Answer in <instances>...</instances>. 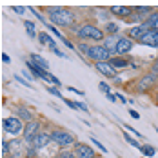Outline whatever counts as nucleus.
Returning a JSON list of instances; mask_svg holds the SVG:
<instances>
[{"instance_id": "obj_36", "label": "nucleus", "mask_w": 158, "mask_h": 158, "mask_svg": "<svg viewBox=\"0 0 158 158\" xmlns=\"http://www.w3.org/2000/svg\"><path fill=\"white\" fill-rule=\"evenodd\" d=\"M126 131H127V133H133L135 136H142V135H140V133H138L135 127H131V126H126Z\"/></svg>"}, {"instance_id": "obj_25", "label": "nucleus", "mask_w": 158, "mask_h": 158, "mask_svg": "<svg viewBox=\"0 0 158 158\" xmlns=\"http://www.w3.org/2000/svg\"><path fill=\"white\" fill-rule=\"evenodd\" d=\"M9 153H11V145H9V142H7L6 138H4V140H2V156L6 158Z\"/></svg>"}, {"instance_id": "obj_37", "label": "nucleus", "mask_w": 158, "mask_h": 158, "mask_svg": "<svg viewBox=\"0 0 158 158\" xmlns=\"http://www.w3.org/2000/svg\"><path fill=\"white\" fill-rule=\"evenodd\" d=\"M77 106H78V109H80V111H84V113H87V111H89V107H87L84 102H77Z\"/></svg>"}, {"instance_id": "obj_7", "label": "nucleus", "mask_w": 158, "mask_h": 158, "mask_svg": "<svg viewBox=\"0 0 158 158\" xmlns=\"http://www.w3.org/2000/svg\"><path fill=\"white\" fill-rule=\"evenodd\" d=\"M73 153H75L77 158H96V151H93L91 145L82 142H77L73 145Z\"/></svg>"}, {"instance_id": "obj_21", "label": "nucleus", "mask_w": 158, "mask_h": 158, "mask_svg": "<svg viewBox=\"0 0 158 158\" xmlns=\"http://www.w3.org/2000/svg\"><path fill=\"white\" fill-rule=\"evenodd\" d=\"M133 11H135V13H138V15H142L143 18L155 13V9H153L151 6H135V7H133ZM145 20H147V18H145Z\"/></svg>"}, {"instance_id": "obj_42", "label": "nucleus", "mask_w": 158, "mask_h": 158, "mask_svg": "<svg viewBox=\"0 0 158 158\" xmlns=\"http://www.w3.org/2000/svg\"><path fill=\"white\" fill-rule=\"evenodd\" d=\"M22 75H24L27 80H35V78H33V73H26V69H24V73H22Z\"/></svg>"}, {"instance_id": "obj_22", "label": "nucleus", "mask_w": 158, "mask_h": 158, "mask_svg": "<svg viewBox=\"0 0 158 158\" xmlns=\"http://www.w3.org/2000/svg\"><path fill=\"white\" fill-rule=\"evenodd\" d=\"M140 151H142V156L143 158H155V155H156L158 149H155V147H153V145H149V143H145V145L140 147Z\"/></svg>"}, {"instance_id": "obj_35", "label": "nucleus", "mask_w": 158, "mask_h": 158, "mask_svg": "<svg viewBox=\"0 0 158 158\" xmlns=\"http://www.w3.org/2000/svg\"><path fill=\"white\" fill-rule=\"evenodd\" d=\"M11 9H13L15 13H18V15H24V13H26V9L20 7V6H11Z\"/></svg>"}, {"instance_id": "obj_18", "label": "nucleus", "mask_w": 158, "mask_h": 158, "mask_svg": "<svg viewBox=\"0 0 158 158\" xmlns=\"http://www.w3.org/2000/svg\"><path fill=\"white\" fill-rule=\"evenodd\" d=\"M15 113H16V116H18L22 122H26V124L31 122V120H35V118H33V113L27 109V107H15Z\"/></svg>"}, {"instance_id": "obj_10", "label": "nucleus", "mask_w": 158, "mask_h": 158, "mask_svg": "<svg viewBox=\"0 0 158 158\" xmlns=\"http://www.w3.org/2000/svg\"><path fill=\"white\" fill-rule=\"evenodd\" d=\"M138 44L158 49V29H149V31H145L143 36H142V40H140Z\"/></svg>"}, {"instance_id": "obj_41", "label": "nucleus", "mask_w": 158, "mask_h": 158, "mask_svg": "<svg viewBox=\"0 0 158 158\" xmlns=\"http://www.w3.org/2000/svg\"><path fill=\"white\" fill-rule=\"evenodd\" d=\"M129 114H131V116H133V118H135V120H138V118H140V114H138V113H136V111H129Z\"/></svg>"}, {"instance_id": "obj_28", "label": "nucleus", "mask_w": 158, "mask_h": 158, "mask_svg": "<svg viewBox=\"0 0 158 158\" xmlns=\"http://www.w3.org/2000/svg\"><path fill=\"white\" fill-rule=\"evenodd\" d=\"M91 142L95 143L96 147H98V151H100V153H107V149H106V145H102V143L98 142V140H96L95 136H91Z\"/></svg>"}, {"instance_id": "obj_44", "label": "nucleus", "mask_w": 158, "mask_h": 158, "mask_svg": "<svg viewBox=\"0 0 158 158\" xmlns=\"http://www.w3.org/2000/svg\"><path fill=\"white\" fill-rule=\"evenodd\" d=\"M24 158H27V156H24Z\"/></svg>"}, {"instance_id": "obj_40", "label": "nucleus", "mask_w": 158, "mask_h": 158, "mask_svg": "<svg viewBox=\"0 0 158 158\" xmlns=\"http://www.w3.org/2000/svg\"><path fill=\"white\" fill-rule=\"evenodd\" d=\"M2 62H4V64H9V62H11L9 55H6V53H4V55H2Z\"/></svg>"}, {"instance_id": "obj_6", "label": "nucleus", "mask_w": 158, "mask_h": 158, "mask_svg": "<svg viewBox=\"0 0 158 158\" xmlns=\"http://www.w3.org/2000/svg\"><path fill=\"white\" fill-rule=\"evenodd\" d=\"M38 133H40V122H38V120H31V122H27V124H26V127H24L22 140L29 145V143L33 142V138H35Z\"/></svg>"}, {"instance_id": "obj_29", "label": "nucleus", "mask_w": 158, "mask_h": 158, "mask_svg": "<svg viewBox=\"0 0 158 158\" xmlns=\"http://www.w3.org/2000/svg\"><path fill=\"white\" fill-rule=\"evenodd\" d=\"M55 158H77V156H75V153H73V151H60V155H58V156H55Z\"/></svg>"}, {"instance_id": "obj_34", "label": "nucleus", "mask_w": 158, "mask_h": 158, "mask_svg": "<svg viewBox=\"0 0 158 158\" xmlns=\"http://www.w3.org/2000/svg\"><path fill=\"white\" fill-rule=\"evenodd\" d=\"M64 102L71 107V109H78V106H77V102H73V100H69V98H64Z\"/></svg>"}, {"instance_id": "obj_12", "label": "nucleus", "mask_w": 158, "mask_h": 158, "mask_svg": "<svg viewBox=\"0 0 158 158\" xmlns=\"http://www.w3.org/2000/svg\"><path fill=\"white\" fill-rule=\"evenodd\" d=\"M145 31H149V27L145 26V22H142V24H138V26L129 27V29H127V36H129L131 40H135V42H140Z\"/></svg>"}, {"instance_id": "obj_1", "label": "nucleus", "mask_w": 158, "mask_h": 158, "mask_svg": "<svg viewBox=\"0 0 158 158\" xmlns=\"http://www.w3.org/2000/svg\"><path fill=\"white\" fill-rule=\"evenodd\" d=\"M49 24L60 26V27H69L75 22V13L67 7H49L48 9Z\"/></svg>"}, {"instance_id": "obj_20", "label": "nucleus", "mask_w": 158, "mask_h": 158, "mask_svg": "<svg viewBox=\"0 0 158 158\" xmlns=\"http://www.w3.org/2000/svg\"><path fill=\"white\" fill-rule=\"evenodd\" d=\"M29 60H31V62H35L38 67H42V69L49 71V62L44 58V56H40L38 53H31V55H29Z\"/></svg>"}, {"instance_id": "obj_9", "label": "nucleus", "mask_w": 158, "mask_h": 158, "mask_svg": "<svg viewBox=\"0 0 158 158\" xmlns=\"http://www.w3.org/2000/svg\"><path fill=\"white\" fill-rule=\"evenodd\" d=\"M51 142V133H46V131H40L35 138H33V142L29 143V147H33V149H42V147H46L48 143Z\"/></svg>"}, {"instance_id": "obj_17", "label": "nucleus", "mask_w": 158, "mask_h": 158, "mask_svg": "<svg viewBox=\"0 0 158 158\" xmlns=\"http://www.w3.org/2000/svg\"><path fill=\"white\" fill-rule=\"evenodd\" d=\"M38 42H40V46H48L51 51H56L58 49V46H56V42L51 38V35L46 31H40L38 33Z\"/></svg>"}, {"instance_id": "obj_8", "label": "nucleus", "mask_w": 158, "mask_h": 158, "mask_svg": "<svg viewBox=\"0 0 158 158\" xmlns=\"http://www.w3.org/2000/svg\"><path fill=\"white\" fill-rule=\"evenodd\" d=\"M135 48V40H131L129 36H120L118 46H116V56H127Z\"/></svg>"}, {"instance_id": "obj_32", "label": "nucleus", "mask_w": 158, "mask_h": 158, "mask_svg": "<svg viewBox=\"0 0 158 158\" xmlns=\"http://www.w3.org/2000/svg\"><path fill=\"white\" fill-rule=\"evenodd\" d=\"M98 89H100V91H104L106 95H107V93H111V87L106 84V82H98Z\"/></svg>"}, {"instance_id": "obj_43", "label": "nucleus", "mask_w": 158, "mask_h": 158, "mask_svg": "<svg viewBox=\"0 0 158 158\" xmlns=\"http://www.w3.org/2000/svg\"><path fill=\"white\" fill-rule=\"evenodd\" d=\"M118 100H120V102H124V104H127V100H126L122 95H118Z\"/></svg>"}, {"instance_id": "obj_33", "label": "nucleus", "mask_w": 158, "mask_h": 158, "mask_svg": "<svg viewBox=\"0 0 158 158\" xmlns=\"http://www.w3.org/2000/svg\"><path fill=\"white\" fill-rule=\"evenodd\" d=\"M89 48H91V46H87L85 42H80V44H78V51L82 53V55H87V51H89Z\"/></svg>"}, {"instance_id": "obj_26", "label": "nucleus", "mask_w": 158, "mask_h": 158, "mask_svg": "<svg viewBox=\"0 0 158 158\" xmlns=\"http://www.w3.org/2000/svg\"><path fill=\"white\" fill-rule=\"evenodd\" d=\"M118 31V24L116 22H107V26H106V33L107 35H113V33Z\"/></svg>"}, {"instance_id": "obj_14", "label": "nucleus", "mask_w": 158, "mask_h": 158, "mask_svg": "<svg viewBox=\"0 0 158 158\" xmlns=\"http://www.w3.org/2000/svg\"><path fill=\"white\" fill-rule=\"evenodd\" d=\"M118 40H120V36H118V35H107V36H106V40L102 42V46L107 49L113 56H116V46H118Z\"/></svg>"}, {"instance_id": "obj_13", "label": "nucleus", "mask_w": 158, "mask_h": 158, "mask_svg": "<svg viewBox=\"0 0 158 158\" xmlns=\"http://www.w3.org/2000/svg\"><path fill=\"white\" fill-rule=\"evenodd\" d=\"M95 69L98 73H102L104 77H107V78H116V75H114L116 69L109 62H95Z\"/></svg>"}, {"instance_id": "obj_23", "label": "nucleus", "mask_w": 158, "mask_h": 158, "mask_svg": "<svg viewBox=\"0 0 158 158\" xmlns=\"http://www.w3.org/2000/svg\"><path fill=\"white\" fill-rule=\"evenodd\" d=\"M145 26H147L149 29H158V11H155L153 15L147 16V20H145Z\"/></svg>"}, {"instance_id": "obj_45", "label": "nucleus", "mask_w": 158, "mask_h": 158, "mask_svg": "<svg viewBox=\"0 0 158 158\" xmlns=\"http://www.w3.org/2000/svg\"><path fill=\"white\" fill-rule=\"evenodd\" d=\"M96 158H100V156H96Z\"/></svg>"}, {"instance_id": "obj_11", "label": "nucleus", "mask_w": 158, "mask_h": 158, "mask_svg": "<svg viewBox=\"0 0 158 158\" xmlns=\"http://www.w3.org/2000/svg\"><path fill=\"white\" fill-rule=\"evenodd\" d=\"M158 80V73H149V75H145V77H142V78L138 80V84H136V87H138V91H147L149 87H153L155 84H156Z\"/></svg>"}, {"instance_id": "obj_31", "label": "nucleus", "mask_w": 158, "mask_h": 158, "mask_svg": "<svg viewBox=\"0 0 158 158\" xmlns=\"http://www.w3.org/2000/svg\"><path fill=\"white\" fill-rule=\"evenodd\" d=\"M13 78H16V82H20V84H22V85H26V87H33L31 84H29V80L22 78V77H20V75H15V77H13Z\"/></svg>"}, {"instance_id": "obj_30", "label": "nucleus", "mask_w": 158, "mask_h": 158, "mask_svg": "<svg viewBox=\"0 0 158 158\" xmlns=\"http://www.w3.org/2000/svg\"><path fill=\"white\" fill-rule=\"evenodd\" d=\"M48 91L51 93V95H55V96H58V98H62V93H60V89H58V87H55V85H49Z\"/></svg>"}, {"instance_id": "obj_46", "label": "nucleus", "mask_w": 158, "mask_h": 158, "mask_svg": "<svg viewBox=\"0 0 158 158\" xmlns=\"http://www.w3.org/2000/svg\"><path fill=\"white\" fill-rule=\"evenodd\" d=\"M156 133H158V131H156Z\"/></svg>"}, {"instance_id": "obj_39", "label": "nucleus", "mask_w": 158, "mask_h": 158, "mask_svg": "<svg viewBox=\"0 0 158 158\" xmlns=\"http://www.w3.org/2000/svg\"><path fill=\"white\" fill-rule=\"evenodd\" d=\"M67 89H69V93H75V95H84V93H82V91H78V89H77V87H71V85H67Z\"/></svg>"}, {"instance_id": "obj_5", "label": "nucleus", "mask_w": 158, "mask_h": 158, "mask_svg": "<svg viewBox=\"0 0 158 158\" xmlns=\"http://www.w3.org/2000/svg\"><path fill=\"white\" fill-rule=\"evenodd\" d=\"M85 56H87L91 62H109L111 58H113V55H111L102 44H93V46L89 48V51H87Z\"/></svg>"}, {"instance_id": "obj_27", "label": "nucleus", "mask_w": 158, "mask_h": 158, "mask_svg": "<svg viewBox=\"0 0 158 158\" xmlns=\"http://www.w3.org/2000/svg\"><path fill=\"white\" fill-rule=\"evenodd\" d=\"M124 138H126V142L129 143V145H133V147H136V149H140V147H142V145H140V143L136 142V140H135V138H133V136H129V135H124Z\"/></svg>"}, {"instance_id": "obj_3", "label": "nucleus", "mask_w": 158, "mask_h": 158, "mask_svg": "<svg viewBox=\"0 0 158 158\" xmlns=\"http://www.w3.org/2000/svg\"><path fill=\"white\" fill-rule=\"evenodd\" d=\"M51 142H55L58 147H71V145H75L77 143V138H75V135L73 133H69V131H64V129H53L51 131Z\"/></svg>"}, {"instance_id": "obj_2", "label": "nucleus", "mask_w": 158, "mask_h": 158, "mask_svg": "<svg viewBox=\"0 0 158 158\" xmlns=\"http://www.w3.org/2000/svg\"><path fill=\"white\" fill-rule=\"evenodd\" d=\"M77 36H78L82 42H87V40H93L95 44H102L106 40V31H102L100 27H96L93 24H82L78 27H75Z\"/></svg>"}, {"instance_id": "obj_15", "label": "nucleus", "mask_w": 158, "mask_h": 158, "mask_svg": "<svg viewBox=\"0 0 158 158\" xmlns=\"http://www.w3.org/2000/svg\"><path fill=\"white\" fill-rule=\"evenodd\" d=\"M109 13L111 15H116V16H122V18H129L133 15V7L129 6H111L109 7Z\"/></svg>"}, {"instance_id": "obj_19", "label": "nucleus", "mask_w": 158, "mask_h": 158, "mask_svg": "<svg viewBox=\"0 0 158 158\" xmlns=\"http://www.w3.org/2000/svg\"><path fill=\"white\" fill-rule=\"evenodd\" d=\"M109 64L114 69H126V67H129V60L126 56H113L109 60Z\"/></svg>"}, {"instance_id": "obj_4", "label": "nucleus", "mask_w": 158, "mask_h": 158, "mask_svg": "<svg viewBox=\"0 0 158 158\" xmlns=\"http://www.w3.org/2000/svg\"><path fill=\"white\" fill-rule=\"evenodd\" d=\"M24 122L18 118V116H7L2 120V131L6 135H11V136H16L20 133H24Z\"/></svg>"}, {"instance_id": "obj_16", "label": "nucleus", "mask_w": 158, "mask_h": 158, "mask_svg": "<svg viewBox=\"0 0 158 158\" xmlns=\"http://www.w3.org/2000/svg\"><path fill=\"white\" fill-rule=\"evenodd\" d=\"M9 145H11V153H13V156H11V158H24V156H22V153H27V151H24L26 142H24V140H20V138L11 140Z\"/></svg>"}, {"instance_id": "obj_38", "label": "nucleus", "mask_w": 158, "mask_h": 158, "mask_svg": "<svg viewBox=\"0 0 158 158\" xmlns=\"http://www.w3.org/2000/svg\"><path fill=\"white\" fill-rule=\"evenodd\" d=\"M107 100H109V102H113V104H114V102H116V100H118V96L114 95V93H107Z\"/></svg>"}, {"instance_id": "obj_24", "label": "nucleus", "mask_w": 158, "mask_h": 158, "mask_svg": "<svg viewBox=\"0 0 158 158\" xmlns=\"http://www.w3.org/2000/svg\"><path fill=\"white\" fill-rule=\"evenodd\" d=\"M24 26H26V29H27V35H29L31 38L38 36V33H36V29H35V24H33L31 20H24Z\"/></svg>"}]
</instances>
